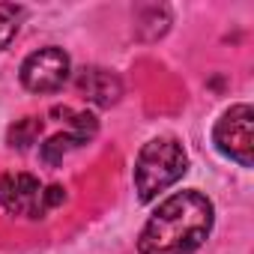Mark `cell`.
Instances as JSON below:
<instances>
[{
	"instance_id": "cell-1",
	"label": "cell",
	"mask_w": 254,
	"mask_h": 254,
	"mask_svg": "<svg viewBox=\"0 0 254 254\" xmlns=\"http://www.w3.org/2000/svg\"><path fill=\"white\" fill-rule=\"evenodd\" d=\"M212 203L200 191H180L159 203L138 236L141 254H194L212 230Z\"/></svg>"
},
{
	"instance_id": "cell-2",
	"label": "cell",
	"mask_w": 254,
	"mask_h": 254,
	"mask_svg": "<svg viewBox=\"0 0 254 254\" xmlns=\"http://www.w3.org/2000/svg\"><path fill=\"white\" fill-rule=\"evenodd\" d=\"M189 171V156L177 138H156L144 144L135 162V191L144 203L159 197Z\"/></svg>"
},
{
	"instance_id": "cell-3",
	"label": "cell",
	"mask_w": 254,
	"mask_h": 254,
	"mask_svg": "<svg viewBox=\"0 0 254 254\" xmlns=\"http://www.w3.org/2000/svg\"><path fill=\"white\" fill-rule=\"evenodd\" d=\"M212 141L221 156L239 162L242 168H251L254 165V111L251 105L227 108L212 129Z\"/></svg>"
},
{
	"instance_id": "cell-4",
	"label": "cell",
	"mask_w": 254,
	"mask_h": 254,
	"mask_svg": "<svg viewBox=\"0 0 254 254\" xmlns=\"http://www.w3.org/2000/svg\"><path fill=\"white\" fill-rule=\"evenodd\" d=\"M69 78V54L57 45L33 51L21 63V84L30 93H54Z\"/></svg>"
},
{
	"instance_id": "cell-5",
	"label": "cell",
	"mask_w": 254,
	"mask_h": 254,
	"mask_svg": "<svg viewBox=\"0 0 254 254\" xmlns=\"http://www.w3.org/2000/svg\"><path fill=\"white\" fill-rule=\"evenodd\" d=\"M0 203L6 212L21 218H42L48 212L45 186L33 174H6L0 177Z\"/></svg>"
},
{
	"instance_id": "cell-6",
	"label": "cell",
	"mask_w": 254,
	"mask_h": 254,
	"mask_svg": "<svg viewBox=\"0 0 254 254\" xmlns=\"http://www.w3.org/2000/svg\"><path fill=\"white\" fill-rule=\"evenodd\" d=\"M78 90H81L84 99H90L99 108H111L123 96L120 78L114 72H108V69H84L78 75Z\"/></svg>"
},
{
	"instance_id": "cell-7",
	"label": "cell",
	"mask_w": 254,
	"mask_h": 254,
	"mask_svg": "<svg viewBox=\"0 0 254 254\" xmlns=\"http://www.w3.org/2000/svg\"><path fill=\"white\" fill-rule=\"evenodd\" d=\"M51 117H57V123H66L69 126V135L84 147V144H90L93 138H96V132H99V120L93 117V114H87V111H72V108H51Z\"/></svg>"
},
{
	"instance_id": "cell-8",
	"label": "cell",
	"mask_w": 254,
	"mask_h": 254,
	"mask_svg": "<svg viewBox=\"0 0 254 254\" xmlns=\"http://www.w3.org/2000/svg\"><path fill=\"white\" fill-rule=\"evenodd\" d=\"M39 135H42V120L24 117V120H18L12 129H9V144L18 147V150H27L30 144H36Z\"/></svg>"
},
{
	"instance_id": "cell-9",
	"label": "cell",
	"mask_w": 254,
	"mask_h": 254,
	"mask_svg": "<svg viewBox=\"0 0 254 254\" xmlns=\"http://www.w3.org/2000/svg\"><path fill=\"white\" fill-rule=\"evenodd\" d=\"M81 144L66 132V135H54V138H48L45 144H42V159L48 162V165H60L63 162V156L66 153H72V150H78Z\"/></svg>"
},
{
	"instance_id": "cell-10",
	"label": "cell",
	"mask_w": 254,
	"mask_h": 254,
	"mask_svg": "<svg viewBox=\"0 0 254 254\" xmlns=\"http://www.w3.org/2000/svg\"><path fill=\"white\" fill-rule=\"evenodd\" d=\"M18 21H21V9L15 3H0V51L15 39Z\"/></svg>"
},
{
	"instance_id": "cell-11",
	"label": "cell",
	"mask_w": 254,
	"mask_h": 254,
	"mask_svg": "<svg viewBox=\"0 0 254 254\" xmlns=\"http://www.w3.org/2000/svg\"><path fill=\"white\" fill-rule=\"evenodd\" d=\"M63 200H66V191H63L60 186H48V189H45V203H48V209L60 206Z\"/></svg>"
}]
</instances>
